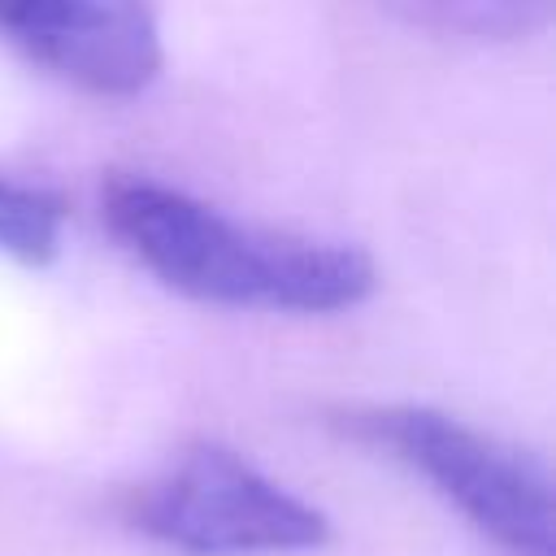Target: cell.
I'll return each instance as SVG.
<instances>
[{
  "label": "cell",
  "mask_w": 556,
  "mask_h": 556,
  "mask_svg": "<svg viewBox=\"0 0 556 556\" xmlns=\"http://www.w3.org/2000/svg\"><path fill=\"white\" fill-rule=\"evenodd\" d=\"M65 200L48 187L0 174V252L22 265H48L61 252Z\"/></svg>",
  "instance_id": "5b68a950"
},
{
  "label": "cell",
  "mask_w": 556,
  "mask_h": 556,
  "mask_svg": "<svg viewBox=\"0 0 556 556\" xmlns=\"http://www.w3.org/2000/svg\"><path fill=\"white\" fill-rule=\"evenodd\" d=\"M547 4H426V9H404V17L421 26H439L452 35H473V39H513L526 35L530 26L547 22Z\"/></svg>",
  "instance_id": "8992f818"
},
{
  "label": "cell",
  "mask_w": 556,
  "mask_h": 556,
  "mask_svg": "<svg viewBox=\"0 0 556 556\" xmlns=\"http://www.w3.org/2000/svg\"><path fill=\"white\" fill-rule=\"evenodd\" d=\"M126 521L187 556H278L330 539V517L226 443H191L130 491Z\"/></svg>",
  "instance_id": "3957f363"
},
{
  "label": "cell",
  "mask_w": 556,
  "mask_h": 556,
  "mask_svg": "<svg viewBox=\"0 0 556 556\" xmlns=\"http://www.w3.org/2000/svg\"><path fill=\"white\" fill-rule=\"evenodd\" d=\"M330 421L426 478L508 556H552V482L526 447L430 404H352Z\"/></svg>",
  "instance_id": "7a4b0ae2"
},
{
  "label": "cell",
  "mask_w": 556,
  "mask_h": 556,
  "mask_svg": "<svg viewBox=\"0 0 556 556\" xmlns=\"http://www.w3.org/2000/svg\"><path fill=\"white\" fill-rule=\"evenodd\" d=\"M100 213L143 269L191 300L334 313L374 291V261L356 243L239 222L152 174H113Z\"/></svg>",
  "instance_id": "6da1fadb"
},
{
  "label": "cell",
  "mask_w": 556,
  "mask_h": 556,
  "mask_svg": "<svg viewBox=\"0 0 556 556\" xmlns=\"http://www.w3.org/2000/svg\"><path fill=\"white\" fill-rule=\"evenodd\" d=\"M0 39L91 96H135L165 65L156 13L143 4H0Z\"/></svg>",
  "instance_id": "277c9868"
}]
</instances>
